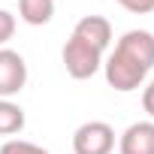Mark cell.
<instances>
[{"mask_svg":"<svg viewBox=\"0 0 154 154\" xmlns=\"http://www.w3.org/2000/svg\"><path fill=\"white\" fill-rule=\"evenodd\" d=\"M103 66H106V82L115 91L130 94V91L142 88L145 75L154 66V33H148V30H127L118 39L115 51L109 54V60Z\"/></svg>","mask_w":154,"mask_h":154,"instance_id":"obj_1","label":"cell"},{"mask_svg":"<svg viewBox=\"0 0 154 154\" xmlns=\"http://www.w3.org/2000/svg\"><path fill=\"white\" fill-rule=\"evenodd\" d=\"M63 66L72 79H91V75L103 66V51L94 48L91 42H85L82 36H69L66 45H63Z\"/></svg>","mask_w":154,"mask_h":154,"instance_id":"obj_2","label":"cell"},{"mask_svg":"<svg viewBox=\"0 0 154 154\" xmlns=\"http://www.w3.org/2000/svg\"><path fill=\"white\" fill-rule=\"evenodd\" d=\"M75 154H112L115 151V130L106 121H85L72 133Z\"/></svg>","mask_w":154,"mask_h":154,"instance_id":"obj_3","label":"cell"},{"mask_svg":"<svg viewBox=\"0 0 154 154\" xmlns=\"http://www.w3.org/2000/svg\"><path fill=\"white\" fill-rule=\"evenodd\" d=\"M27 82V63L18 51L0 48V100L15 97Z\"/></svg>","mask_w":154,"mask_h":154,"instance_id":"obj_4","label":"cell"},{"mask_svg":"<svg viewBox=\"0 0 154 154\" xmlns=\"http://www.w3.org/2000/svg\"><path fill=\"white\" fill-rule=\"evenodd\" d=\"M121 154H154V121H136L130 124L118 139Z\"/></svg>","mask_w":154,"mask_h":154,"instance_id":"obj_5","label":"cell"},{"mask_svg":"<svg viewBox=\"0 0 154 154\" xmlns=\"http://www.w3.org/2000/svg\"><path fill=\"white\" fill-rule=\"evenodd\" d=\"M72 33L82 36L85 42H91V45L100 48V51H106L109 42H112V24H109L103 15H85V18H79V24H75Z\"/></svg>","mask_w":154,"mask_h":154,"instance_id":"obj_6","label":"cell"},{"mask_svg":"<svg viewBox=\"0 0 154 154\" xmlns=\"http://www.w3.org/2000/svg\"><path fill=\"white\" fill-rule=\"evenodd\" d=\"M18 15L21 21L42 27L54 18V0H18Z\"/></svg>","mask_w":154,"mask_h":154,"instance_id":"obj_7","label":"cell"},{"mask_svg":"<svg viewBox=\"0 0 154 154\" xmlns=\"http://www.w3.org/2000/svg\"><path fill=\"white\" fill-rule=\"evenodd\" d=\"M24 109L12 100H0V136H15L24 130Z\"/></svg>","mask_w":154,"mask_h":154,"instance_id":"obj_8","label":"cell"},{"mask_svg":"<svg viewBox=\"0 0 154 154\" xmlns=\"http://www.w3.org/2000/svg\"><path fill=\"white\" fill-rule=\"evenodd\" d=\"M0 154H48L42 145H33L27 139H6L0 145Z\"/></svg>","mask_w":154,"mask_h":154,"instance_id":"obj_9","label":"cell"},{"mask_svg":"<svg viewBox=\"0 0 154 154\" xmlns=\"http://www.w3.org/2000/svg\"><path fill=\"white\" fill-rule=\"evenodd\" d=\"M15 33V15L6 12V9H0V48H3Z\"/></svg>","mask_w":154,"mask_h":154,"instance_id":"obj_10","label":"cell"},{"mask_svg":"<svg viewBox=\"0 0 154 154\" xmlns=\"http://www.w3.org/2000/svg\"><path fill=\"white\" fill-rule=\"evenodd\" d=\"M118 6H124L127 12H133V15H148V12H154V0H115Z\"/></svg>","mask_w":154,"mask_h":154,"instance_id":"obj_11","label":"cell"},{"mask_svg":"<svg viewBox=\"0 0 154 154\" xmlns=\"http://www.w3.org/2000/svg\"><path fill=\"white\" fill-rule=\"evenodd\" d=\"M142 109H145V112L154 118V82H151V85L142 91Z\"/></svg>","mask_w":154,"mask_h":154,"instance_id":"obj_12","label":"cell"}]
</instances>
